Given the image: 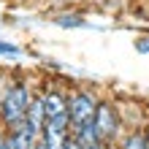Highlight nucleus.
Returning <instances> with one entry per match:
<instances>
[{
  "label": "nucleus",
  "instance_id": "f257e3e1",
  "mask_svg": "<svg viewBox=\"0 0 149 149\" xmlns=\"http://www.w3.org/2000/svg\"><path fill=\"white\" fill-rule=\"evenodd\" d=\"M30 100H33V90L24 79L8 81L3 87V92H0V127L11 130L14 125H19L27 117Z\"/></svg>",
  "mask_w": 149,
  "mask_h": 149
},
{
  "label": "nucleus",
  "instance_id": "f03ea898",
  "mask_svg": "<svg viewBox=\"0 0 149 149\" xmlns=\"http://www.w3.org/2000/svg\"><path fill=\"white\" fill-rule=\"evenodd\" d=\"M98 103H100V98L92 90H73V92H68V117H71V130L95 122Z\"/></svg>",
  "mask_w": 149,
  "mask_h": 149
},
{
  "label": "nucleus",
  "instance_id": "7ed1b4c3",
  "mask_svg": "<svg viewBox=\"0 0 149 149\" xmlns=\"http://www.w3.org/2000/svg\"><path fill=\"white\" fill-rule=\"evenodd\" d=\"M95 127L103 138V144H114L119 141V133H122V114L119 106L111 100H100L98 103V111H95Z\"/></svg>",
  "mask_w": 149,
  "mask_h": 149
},
{
  "label": "nucleus",
  "instance_id": "20e7f679",
  "mask_svg": "<svg viewBox=\"0 0 149 149\" xmlns=\"http://www.w3.org/2000/svg\"><path fill=\"white\" fill-rule=\"evenodd\" d=\"M43 95V109H46V122H60V125H71V117H68V92L63 87H46L41 92Z\"/></svg>",
  "mask_w": 149,
  "mask_h": 149
},
{
  "label": "nucleus",
  "instance_id": "39448f33",
  "mask_svg": "<svg viewBox=\"0 0 149 149\" xmlns=\"http://www.w3.org/2000/svg\"><path fill=\"white\" fill-rule=\"evenodd\" d=\"M33 146H41V136L24 119L11 130H6V149H33Z\"/></svg>",
  "mask_w": 149,
  "mask_h": 149
},
{
  "label": "nucleus",
  "instance_id": "423d86ee",
  "mask_svg": "<svg viewBox=\"0 0 149 149\" xmlns=\"http://www.w3.org/2000/svg\"><path fill=\"white\" fill-rule=\"evenodd\" d=\"M24 122H27L38 136L43 133V125H46V109H43V95L41 92H33V100H30V109H27Z\"/></svg>",
  "mask_w": 149,
  "mask_h": 149
},
{
  "label": "nucleus",
  "instance_id": "0eeeda50",
  "mask_svg": "<svg viewBox=\"0 0 149 149\" xmlns=\"http://www.w3.org/2000/svg\"><path fill=\"white\" fill-rule=\"evenodd\" d=\"M119 144L125 146V149H144V146H149V133H146L144 127H133L127 136L119 138Z\"/></svg>",
  "mask_w": 149,
  "mask_h": 149
},
{
  "label": "nucleus",
  "instance_id": "6e6552de",
  "mask_svg": "<svg viewBox=\"0 0 149 149\" xmlns=\"http://www.w3.org/2000/svg\"><path fill=\"white\" fill-rule=\"evenodd\" d=\"M54 24H60V27H84L87 19L81 14H60L54 16Z\"/></svg>",
  "mask_w": 149,
  "mask_h": 149
},
{
  "label": "nucleus",
  "instance_id": "1a4fd4ad",
  "mask_svg": "<svg viewBox=\"0 0 149 149\" xmlns=\"http://www.w3.org/2000/svg\"><path fill=\"white\" fill-rule=\"evenodd\" d=\"M0 54H3V57H19V46H16V43L0 41Z\"/></svg>",
  "mask_w": 149,
  "mask_h": 149
},
{
  "label": "nucleus",
  "instance_id": "9d476101",
  "mask_svg": "<svg viewBox=\"0 0 149 149\" xmlns=\"http://www.w3.org/2000/svg\"><path fill=\"white\" fill-rule=\"evenodd\" d=\"M136 52H141V54H149V38H138V41H136Z\"/></svg>",
  "mask_w": 149,
  "mask_h": 149
},
{
  "label": "nucleus",
  "instance_id": "9b49d317",
  "mask_svg": "<svg viewBox=\"0 0 149 149\" xmlns=\"http://www.w3.org/2000/svg\"><path fill=\"white\" fill-rule=\"evenodd\" d=\"M0 149H6V127H0Z\"/></svg>",
  "mask_w": 149,
  "mask_h": 149
},
{
  "label": "nucleus",
  "instance_id": "f8f14e48",
  "mask_svg": "<svg viewBox=\"0 0 149 149\" xmlns=\"http://www.w3.org/2000/svg\"><path fill=\"white\" fill-rule=\"evenodd\" d=\"M0 92H3V84H0Z\"/></svg>",
  "mask_w": 149,
  "mask_h": 149
}]
</instances>
